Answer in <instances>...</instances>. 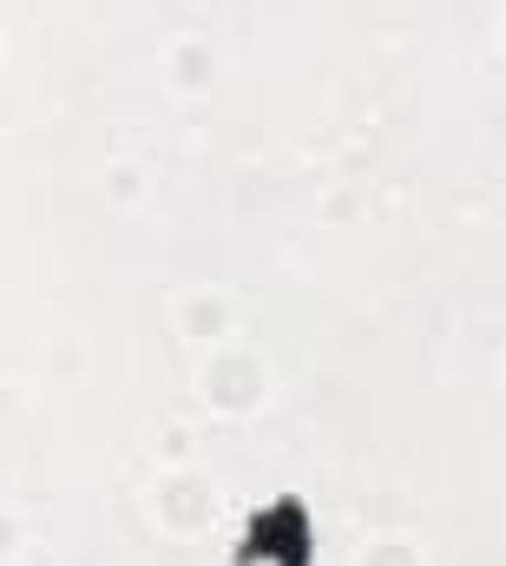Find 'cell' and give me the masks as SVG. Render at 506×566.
Instances as JSON below:
<instances>
[{
	"label": "cell",
	"instance_id": "obj_1",
	"mask_svg": "<svg viewBox=\"0 0 506 566\" xmlns=\"http://www.w3.org/2000/svg\"><path fill=\"white\" fill-rule=\"evenodd\" d=\"M251 547L256 554H276L283 566H296L303 560V521H296V514H270V521L251 534Z\"/></svg>",
	"mask_w": 506,
	"mask_h": 566
}]
</instances>
